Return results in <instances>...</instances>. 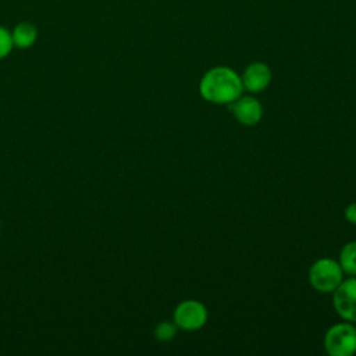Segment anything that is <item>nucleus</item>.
Masks as SVG:
<instances>
[{"mask_svg":"<svg viewBox=\"0 0 356 356\" xmlns=\"http://www.w3.org/2000/svg\"><path fill=\"white\" fill-rule=\"evenodd\" d=\"M241 76L228 67H214L200 79V96L213 104H231L242 96Z\"/></svg>","mask_w":356,"mask_h":356,"instance_id":"nucleus-1","label":"nucleus"},{"mask_svg":"<svg viewBox=\"0 0 356 356\" xmlns=\"http://www.w3.org/2000/svg\"><path fill=\"white\" fill-rule=\"evenodd\" d=\"M343 271L337 260L332 259H318L314 261L309 270L310 285L323 293L334 292V289L342 282Z\"/></svg>","mask_w":356,"mask_h":356,"instance_id":"nucleus-2","label":"nucleus"},{"mask_svg":"<svg viewBox=\"0 0 356 356\" xmlns=\"http://www.w3.org/2000/svg\"><path fill=\"white\" fill-rule=\"evenodd\" d=\"M325 352L331 356H352L356 352V328L349 323H338L324 335Z\"/></svg>","mask_w":356,"mask_h":356,"instance_id":"nucleus-3","label":"nucleus"},{"mask_svg":"<svg viewBox=\"0 0 356 356\" xmlns=\"http://www.w3.org/2000/svg\"><path fill=\"white\" fill-rule=\"evenodd\" d=\"M332 305L341 318L356 323V277L342 280L332 292Z\"/></svg>","mask_w":356,"mask_h":356,"instance_id":"nucleus-4","label":"nucleus"},{"mask_svg":"<svg viewBox=\"0 0 356 356\" xmlns=\"http://www.w3.org/2000/svg\"><path fill=\"white\" fill-rule=\"evenodd\" d=\"M207 309L199 300H184L181 302L174 312V323L178 328L186 331H195L202 328L207 323Z\"/></svg>","mask_w":356,"mask_h":356,"instance_id":"nucleus-5","label":"nucleus"},{"mask_svg":"<svg viewBox=\"0 0 356 356\" xmlns=\"http://www.w3.org/2000/svg\"><path fill=\"white\" fill-rule=\"evenodd\" d=\"M229 110L236 121L246 127L256 125L263 117V106L253 96H239L229 104Z\"/></svg>","mask_w":356,"mask_h":356,"instance_id":"nucleus-6","label":"nucleus"},{"mask_svg":"<svg viewBox=\"0 0 356 356\" xmlns=\"http://www.w3.org/2000/svg\"><path fill=\"white\" fill-rule=\"evenodd\" d=\"M243 89L257 93L264 90L271 82V70L264 63H253L248 65L241 76Z\"/></svg>","mask_w":356,"mask_h":356,"instance_id":"nucleus-7","label":"nucleus"},{"mask_svg":"<svg viewBox=\"0 0 356 356\" xmlns=\"http://www.w3.org/2000/svg\"><path fill=\"white\" fill-rule=\"evenodd\" d=\"M13 43L18 49L31 47L38 39V29L29 22H19L11 32Z\"/></svg>","mask_w":356,"mask_h":356,"instance_id":"nucleus-8","label":"nucleus"},{"mask_svg":"<svg viewBox=\"0 0 356 356\" xmlns=\"http://www.w3.org/2000/svg\"><path fill=\"white\" fill-rule=\"evenodd\" d=\"M339 266L343 273L356 275V241L343 245L339 253Z\"/></svg>","mask_w":356,"mask_h":356,"instance_id":"nucleus-9","label":"nucleus"},{"mask_svg":"<svg viewBox=\"0 0 356 356\" xmlns=\"http://www.w3.org/2000/svg\"><path fill=\"white\" fill-rule=\"evenodd\" d=\"M177 330H178V325L174 321H161L157 324L154 330V337L159 341L165 342L172 339L177 335Z\"/></svg>","mask_w":356,"mask_h":356,"instance_id":"nucleus-10","label":"nucleus"},{"mask_svg":"<svg viewBox=\"0 0 356 356\" xmlns=\"http://www.w3.org/2000/svg\"><path fill=\"white\" fill-rule=\"evenodd\" d=\"M13 47H14V43H13L11 32L7 28L0 25V60L7 57L13 50Z\"/></svg>","mask_w":356,"mask_h":356,"instance_id":"nucleus-11","label":"nucleus"},{"mask_svg":"<svg viewBox=\"0 0 356 356\" xmlns=\"http://www.w3.org/2000/svg\"><path fill=\"white\" fill-rule=\"evenodd\" d=\"M345 218H346V221H349L350 224H356V202L350 203V204L345 209Z\"/></svg>","mask_w":356,"mask_h":356,"instance_id":"nucleus-12","label":"nucleus"}]
</instances>
